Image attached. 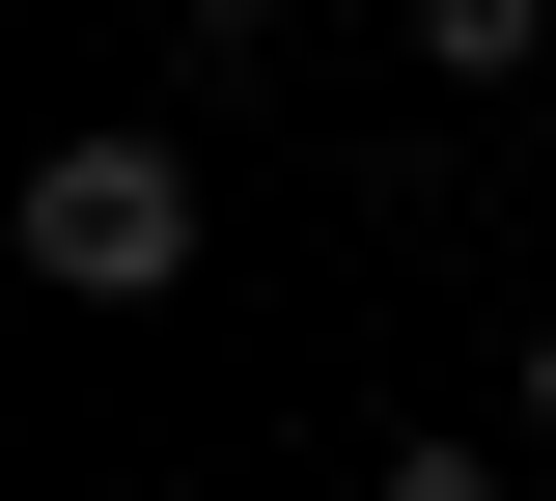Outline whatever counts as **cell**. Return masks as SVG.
<instances>
[{"label": "cell", "instance_id": "1", "mask_svg": "<svg viewBox=\"0 0 556 501\" xmlns=\"http://www.w3.org/2000/svg\"><path fill=\"white\" fill-rule=\"evenodd\" d=\"M28 279H56V306H167V279H195V140H139V112L56 140V167H28Z\"/></svg>", "mask_w": 556, "mask_h": 501}, {"label": "cell", "instance_id": "2", "mask_svg": "<svg viewBox=\"0 0 556 501\" xmlns=\"http://www.w3.org/2000/svg\"><path fill=\"white\" fill-rule=\"evenodd\" d=\"M417 57H445V84H529V57H556V0H417Z\"/></svg>", "mask_w": 556, "mask_h": 501}, {"label": "cell", "instance_id": "3", "mask_svg": "<svg viewBox=\"0 0 556 501\" xmlns=\"http://www.w3.org/2000/svg\"><path fill=\"white\" fill-rule=\"evenodd\" d=\"M362 501H501V446H390V474H362Z\"/></svg>", "mask_w": 556, "mask_h": 501}, {"label": "cell", "instance_id": "4", "mask_svg": "<svg viewBox=\"0 0 556 501\" xmlns=\"http://www.w3.org/2000/svg\"><path fill=\"white\" fill-rule=\"evenodd\" d=\"M529 446H556V306H529Z\"/></svg>", "mask_w": 556, "mask_h": 501}]
</instances>
